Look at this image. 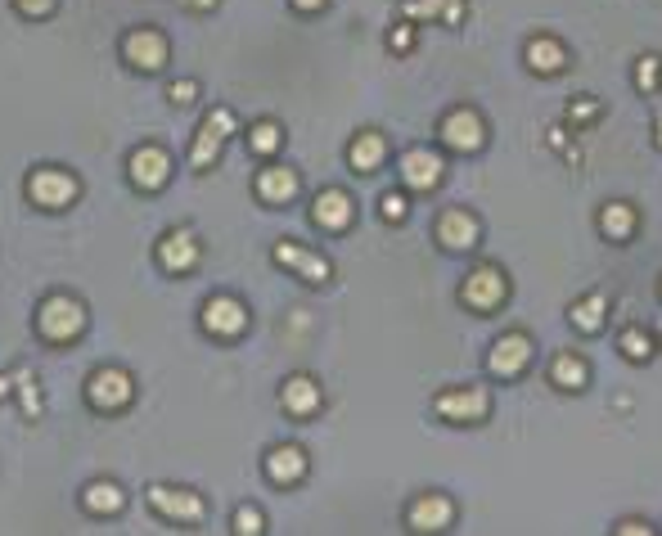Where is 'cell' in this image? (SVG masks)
Instances as JSON below:
<instances>
[{"mask_svg": "<svg viewBox=\"0 0 662 536\" xmlns=\"http://www.w3.org/2000/svg\"><path fill=\"white\" fill-rule=\"evenodd\" d=\"M658 145H662V118H658Z\"/></svg>", "mask_w": 662, "mask_h": 536, "instance_id": "41", "label": "cell"}, {"mask_svg": "<svg viewBox=\"0 0 662 536\" xmlns=\"http://www.w3.org/2000/svg\"><path fill=\"white\" fill-rule=\"evenodd\" d=\"M401 19L410 23H460L464 19V0H401Z\"/></svg>", "mask_w": 662, "mask_h": 536, "instance_id": "21", "label": "cell"}, {"mask_svg": "<svg viewBox=\"0 0 662 536\" xmlns=\"http://www.w3.org/2000/svg\"><path fill=\"white\" fill-rule=\"evenodd\" d=\"M464 302H469L473 311H496L500 302L509 298V280L496 271V266H478V271H469V280H464Z\"/></svg>", "mask_w": 662, "mask_h": 536, "instance_id": "9", "label": "cell"}, {"mask_svg": "<svg viewBox=\"0 0 662 536\" xmlns=\"http://www.w3.org/2000/svg\"><path fill=\"white\" fill-rule=\"evenodd\" d=\"M383 158H388V140L379 136V131H361V136L352 140V149H347V163H352V172L370 176L374 167H383Z\"/></svg>", "mask_w": 662, "mask_h": 536, "instance_id": "22", "label": "cell"}, {"mask_svg": "<svg viewBox=\"0 0 662 536\" xmlns=\"http://www.w3.org/2000/svg\"><path fill=\"white\" fill-rule=\"evenodd\" d=\"M406 523H410V532H442V527L455 523V505L446 496H419V500H410Z\"/></svg>", "mask_w": 662, "mask_h": 536, "instance_id": "17", "label": "cell"}, {"mask_svg": "<svg viewBox=\"0 0 662 536\" xmlns=\"http://www.w3.org/2000/svg\"><path fill=\"white\" fill-rule=\"evenodd\" d=\"M14 392L23 397V415L37 419V415H41V397H37V374H32V365L14 370Z\"/></svg>", "mask_w": 662, "mask_h": 536, "instance_id": "30", "label": "cell"}, {"mask_svg": "<svg viewBox=\"0 0 662 536\" xmlns=\"http://www.w3.org/2000/svg\"><path fill=\"white\" fill-rule=\"evenodd\" d=\"M199 257H203V244H199V235H194L190 226L167 230L163 244H158V266H163L167 275H185Z\"/></svg>", "mask_w": 662, "mask_h": 536, "instance_id": "8", "label": "cell"}, {"mask_svg": "<svg viewBox=\"0 0 662 536\" xmlns=\"http://www.w3.org/2000/svg\"><path fill=\"white\" fill-rule=\"evenodd\" d=\"M280 145H284V131H280V122H271V118L257 122V127L248 131V149H253V154H262V158L275 154Z\"/></svg>", "mask_w": 662, "mask_h": 536, "instance_id": "29", "label": "cell"}, {"mask_svg": "<svg viewBox=\"0 0 662 536\" xmlns=\"http://www.w3.org/2000/svg\"><path fill=\"white\" fill-rule=\"evenodd\" d=\"M280 406L289 410L298 424H307L311 415H320V406H325V392H320L316 379H307V374H289L280 388Z\"/></svg>", "mask_w": 662, "mask_h": 536, "instance_id": "12", "label": "cell"}, {"mask_svg": "<svg viewBox=\"0 0 662 536\" xmlns=\"http://www.w3.org/2000/svg\"><path fill=\"white\" fill-rule=\"evenodd\" d=\"M122 505H127V491H122L118 482H109V478L86 482V491H82V509H86V514H118Z\"/></svg>", "mask_w": 662, "mask_h": 536, "instance_id": "25", "label": "cell"}, {"mask_svg": "<svg viewBox=\"0 0 662 536\" xmlns=\"http://www.w3.org/2000/svg\"><path fill=\"white\" fill-rule=\"evenodd\" d=\"M658 293H662V289H658Z\"/></svg>", "mask_w": 662, "mask_h": 536, "instance_id": "43", "label": "cell"}, {"mask_svg": "<svg viewBox=\"0 0 662 536\" xmlns=\"http://www.w3.org/2000/svg\"><path fill=\"white\" fill-rule=\"evenodd\" d=\"M230 131H239V122H235V113H230V109H212L208 118H203L199 136H194V145H190V167H194V172L217 167L221 145L230 140Z\"/></svg>", "mask_w": 662, "mask_h": 536, "instance_id": "3", "label": "cell"}, {"mask_svg": "<svg viewBox=\"0 0 662 536\" xmlns=\"http://www.w3.org/2000/svg\"><path fill=\"white\" fill-rule=\"evenodd\" d=\"M442 176H446V163L433 154V149H410V154L401 158V185H406V190H415V194L433 190Z\"/></svg>", "mask_w": 662, "mask_h": 536, "instance_id": "15", "label": "cell"}, {"mask_svg": "<svg viewBox=\"0 0 662 536\" xmlns=\"http://www.w3.org/2000/svg\"><path fill=\"white\" fill-rule=\"evenodd\" d=\"M523 59H527V68H532V73H541V77H554L563 64H568L563 46H559V41H550V37H536L532 46L523 50Z\"/></svg>", "mask_w": 662, "mask_h": 536, "instance_id": "26", "label": "cell"}, {"mask_svg": "<svg viewBox=\"0 0 662 536\" xmlns=\"http://www.w3.org/2000/svg\"><path fill=\"white\" fill-rule=\"evenodd\" d=\"M172 104H194L199 100V82H172Z\"/></svg>", "mask_w": 662, "mask_h": 536, "instance_id": "36", "label": "cell"}, {"mask_svg": "<svg viewBox=\"0 0 662 536\" xmlns=\"http://www.w3.org/2000/svg\"><path fill=\"white\" fill-rule=\"evenodd\" d=\"M149 509L172 518V523H203V514H208L199 491H185V487H149Z\"/></svg>", "mask_w": 662, "mask_h": 536, "instance_id": "6", "label": "cell"}, {"mask_svg": "<svg viewBox=\"0 0 662 536\" xmlns=\"http://www.w3.org/2000/svg\"><path fill=\"white\" fill-rule=\"evenodd\" d=\"M613 532H617V536H649V532H653V527H649V523H644V518H622V523H617V527H613Z\"/></svg>", "mask_w": 662, "mask_h": 536, "instance_id": "37", "label": "cell"}, {"mask_svg": "<svg viewBox=\"0 0 662 536\" xmlns=\"http://www.w3.org/2000/svg\"><path fill=\"white\" fill-rule=\"evenodd\" d=\"M289 5H293L298 14H316V10H325L329 0H289Z\"/></svg>", "mask_w": 662, "mask_h": 536, "instance_id": "39", "label": "cell"}, {"mask_svg": "<svg viewBox=\"0 0 662 536\" xmlns=\"http://www.w3.org/2000/svg\"><path fill=\"white\" fill-rule=\"evenodd\" d=\"M131 397H136V379L127 370H118V365H104V370H95L86 379V401L95 410H122Z\"/></svg>", "mask_w": 662, "mask_h": 536, "instance_id": "5", "label": "cell"}, {"mask_svg": "<svg viewBox=\"0 0 662 536\" xmlns=\"http://www.w3.org/2000/svg\"><path fill=\"white\" fill-rule=\"evenodd\" d=\"M14 5H19V14H28V19H46L59 0H14Z\"/></svg>", "mask_w": 662, "mask_h": 536, "instance_id": "35", "label": "cell"}, {"mask_svg": "<svg viewBox=\"0 0 662 536\" xmlns=\"http://www.w3.org/2000/svg\"><path fill=\"white\" fill-rule=\"evenodd\" d=\"M433 410L442 419H455V424H473V419H482L491 410V397L487 388H451V392H437Z\"/></svg>", "mask_w": 662, "mask_h": 536, "instance_id": "10", "label": "cell"}, {"mask_svg": "<svg viewBox=\"0 0 662 536\" xmlns=\"http://www.w3.org/2000/svg\"><path fill=\"white\" fill-rule=\"evenodd\" d=\"M658 334H662V325H658Z\"/></svg>", "mask_w": 662, "mask_h": 536, "instance_id": "42", "label": "cell"}, {"mask_svg": "<svg viewBox=\"0 0 662 536\" xmlns=\"http://www.w3.org/2000/svg\"><path fill=\"white\" fill-rule=\"evenodd\" d=\"M379 217L392 221V226H397V221H406V194H401V190L383 194V199H379Z\"/></svg>", "mask_w": 662, "mask_h": 536, "instance_id": "33", "label": "cell"}, {"mask_svg": "<svg viewBox=\"0 0 662 536\" xmlns=\"http://www.w3.org/2000/svg\"><path fill=\"white\" fill-rule=\"evenodd\" d=\"M127 176L140 185V190H163L167 176H172V158H167V149H158V145H140L136 154L127 158Z\"/></svg>", "mask_w": 662, "mask_h": 536, "instance_id": "13", "label": "cell"}, {"mask_svg": "<svg viewBox=\"0 0 662 536\" xmlns=\"http://www.w3.org/2000/svg\"><path fill=\"white\" fill-rule=\"evenodd\" d=\"M437 244H442L446 253H469V248L478 244V221L460 208L442 212V217H437Z\"/></svg>", "mask_w": 662, "mask_h": 536, "instance_id": "18", "label": "cell"}, {"mask_svg": "<svg viewBox=\"0 0 662 536\" xmlns=\"http://www.w3.org/2000/svg\"><path fill=\"white\" fill-rule=\"evenodd\" d=\"M568 320H572L577 334H599L604 320H608V298H604V293H586V298H577L568 307Z\"/></svg>", "mask_w": 662, "mask_h": 536, "instance_id": "24", "label": "cell"}, {"mask_svg": "<svg viewBox=\"0 0 662 536\" xmlns=\"http://www.w3.org/2000/svg\"><path fill=\"white\" fill-rule=\"evenodd\" d=\"M230 527H235L239 536H257L266 527V518H262V509H253V505H244V509H235V518H230Z\"/></svg>", "mask_w": 662, "mask_h": 536, "instance_id": "32", "label": "cell"}, {"mask_svg": "<svg viewBox=\"0 0 662 536\" xmlns=\"http://www.w3.org/2000/svg\"><path fill=\"white\" fill-rule=\"evenodd\" d=\"M77 194H82V181L68 167H37L28 176V199L46 212H64L68 203H77Z\"/></svg>", "mask_w": 662, "mask_h": 536, "instance_id": "2", "label": "cell"}, {"mask_svg": "<svg viewBox=\"0 0 662 536\" xmlns=\"http://www.w3.org/2000/svg\"><path fill=\"white\" fill-rule=\"evenodd\" d=\"M442 140L451 149H460V154H473V149H482V140H487V127H482V118L473 109H455L442 118Z\"/></svg>", "mask_w": 662, "mask_h": 536, "instance_id": "16", "label": "cell"}, {"mask_svg": "<svg viewBox=\"0 0 662 536\" xmlns=\"http://www.w3.org/2000/svg\"><path fill=\"white\" fill-rule=\"evenodd\" d=\"M311 217H316V226H325V230H347V226H352V217H356L352 194H343V190H320L316 203H311Z\"/></svg>", "mask_w": 662, "mask_h": 536, "instance_id": "19", "label": "cell"}, {"mask_svg": "<svg viewBox=\"0 0 662 536\" xmlns=\"http://www.w3.org/2000/svg\"><path fill=\"white\" fill-rule=\"evenodd\" d=\"M302 473H307V451L302 446H275L266 455V478L280 482V487H293Z\"/></svg>", "mask_w": 662, "mask_h": 536, "instance_id": "20", "label": "cell"}, {"mask_svg": "<svg viewBox=\"0 0 662 536\" xmlns=\"http://www.w3.org/2000/svg\"><path fill=\"white\" fill-rule=\"evenodd\" d=\"M635 82H640L644 95H653V86H658V55H644L640 59V73H635Z\"/></svg>", "mask_w": 662, "mask_h": 536, "instance_id": "34", "label": "cell"}, {"mask_svg": "<svg viewBox=\"0 0 662 536\" xmlns=\"http://www.w3.org/2000/svg\"><path fill=\"white\" fill-rule=\"evenodd\" d=\"M617 347H622L626 361H649V356H653V343L640 334V329H626V334L617 338Z\"/></svg>", "mask_w": 662, "mask_h": 536, "instance_id": "31", "label": "cell"}, {"mask_svg": "<svg viewBox=\"0 0 662 536\" xmlns=\"http://www.w3.org/2000/svg\"><path fill=\"white\" fill-rule=\"evenodd\" d=\"M190 10H217V0H185Z\"/></svg>", "mask_w": 662, "mask_h": 536, "instance_id": "40", "label": "cell"}, {"mask_svg": "<svg viewBox=\"0 0 662 536\" xmlns=\"http://www.w3.org/2000/svg\"><path fill=\"white\" fill-rule=\"evenodd\" d=\"M86 329V302L73 293H50L37 307V334L46 343H73Z\"/></svg>", "mask_w": 662, "mask_h": 536, "instance_id": "1", "label": "cell"}, {"mask_svg": "<svg viewBox=\"0 0 662 536\" xmlns=\"http://www.w3.org/2000/svg\"><path fill=\"white\" fill-rule=\"evenodd\" d=\"M635 221H640V217H635L631 203H608V208L599 212V230H604L613 244H622V239L635 235Z\"/></svg>", "mask_w": 662, "mask_h": 536, "instance_id": "27", "label": "cell"}, {"mask_svg": "<svg viewBox=\"0 0 662 536\" xmlns=\"http://www.w3.org/2000/svg\"><path fill=\"white\" fill-rule=\"evenodd\" d=\"M275 262L280 266H289L298 280H307V284H325L329 275H334V266L325 262L320 253H311V248H302V244H293V239H280L275 244Z\"/></svg>", "mask_w": 662, "mask_h": 536, "instance_id": "14", "label": "cell"}, {"mask_svg": "<svg viewBox=\"0 0 662 536\" xmlns=\"http://www.w3.org/2000/svg\"><path fill=\"white\" fill-rule=\"evenodd\" d=\"M203 329H208L212 338H239L248 329V307L239 298H226V293H217V298L203 302L199 311Z\"/></svg>", "mask_w": 662, "mask_h": 536, "instance_id": "7", "label": "cell"}, {"mask_svg": "<svg viewBox=\"0 0 662 536\" xmlns=\"http://www.w3.org/2000/svg\"><path fill=\"white\" fill-rule=\"evenodd\" d=\"M410 41H415V32H410V23H401V28L392 32V50H410Z\"/></svg>", "mask_w": 662, "mask_h": 536, "instance_id": "38", "label": "cell"}, {"mask_svg": "<svg viewBox=\"0 0 662 536\" xmlns=\"http://www.w3.org/2000/svg\"><path fill=\"white\" fill-rule=\"evenodd\" d=\"M550 379H554V388H563V392H581L590 383V374H586V361L581 356H554V365H550Z\"/></svg>", "mask_w": 662, "mask_h": 536, "instance_id": "28", "label": "cell"}, {"mask_svg": "<svg viewBox=\"0 0 662 536\" xmlns=\"http://www.w3.org/2000/svg\"><path fill=\"white\" fill-rule=\"evenodd\" d=\"M253 190H257V199H266V203H289L293 194H298V176H293L289 167H262Z\"/></svg>", "mask_w": 662, "mask_h": 536, "instance_id": "23", "label": "cell"}, {"mask_svg": "<svg viewBox=\"0 0 662 536\" xmlns=\"http://www.w3.org/2000/svg\"><path fill=\"white\" fill-rule=\"evenodd\" d=\"M118 50H122V59H127L136 73H163L167 55H172L167 37H163V32H154V28H131L127 37L118 41Z\"/></svg>", "mask_w": 662, "mask_h": 536, "instance_id": "4", "label": "cell"}, {"mask_svg": "<svg viewBox=\"0 0 662 536\" xmlns=\"http://www.w3.org/2000/svg\"><path fill=\"white\" fill-rule=\"evenodd\" d=\"M527 361H532V338L527 334H500L496 343H491V352H487V370L496 374V379H514V374H523Z\"/></svg>", "mask_w": 662, "mask_h": 536, "instance_id": "11", "label": "cell"}]
</instances>
